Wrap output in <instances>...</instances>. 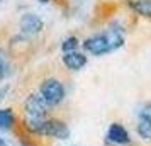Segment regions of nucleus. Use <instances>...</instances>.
Segmentation results:
<instances>
[{"label": "nucleus", "instance_id": "2eb2a0df", "mask_svg": "<svg viewBox=\"0 0 151 146\" xmlns=\"http://www.w3.org/2000/svg\"><path fill=\"white\" fill-rule=\"evenodd\" d=\"M39 2H41V4H48L49 0H39Z\"/></svg>", "mask_w": 151, "mask_h": 146}, {"label": "nucleus", "instance_id": "6e6552de", "mask_svg": "<svg viewBox=\"0 0 151 146\" xmlns=\"http://www.w3.org/2000/svg\"><path fill=\"white\" fill-rule=\"evenodd\" d=\"M107 138H109L112 143H117V145H126V143H129V134H127V131H126L121 124L110 126Z\"/></svg>", "mask_w": 151, "mask_h": 146}, {"label": "nucleus", "instance_id": "4468645a", "mask_svg": "<svg viewBox=\"0 0 151 146\" xmlns=\"http://www.w3.org/2000/svg\"><path fill=\"white\" fill-rule=\"evenodd\" d=\"M0 146H9V145H7V143H5V141H4L2 138H0Z\"/></svg>", "mask_w": 151, "mask_h": 146}, {"label": "nucleus", "instance_id": "f03ea898", "mask_svg": "<svg viewBox=\"0 0 151 146\" xmlns=\"http://www.w3.org/2000/svg\"><path fill=\"white\" fill-rule=\"evenodd\" d=\"M26 127L34 134L49 136L56 139H68L70 129L68 126L58 119H26Z\"/></svg>", "mask_w": 151, "mask_h": 146}, {"label": "nucleus", "instance_id": "0eeeda50", "mask_svg": "<svg viewBox=\"0 0 151 146\" xmlns=\"http://www.w3.org/2000/svg\"><path fill=\"white\" fill-rule=\"evenodd\" d=\"M137 132L144 139H151V109H144L139 114V122H137Z\"/></svg>", "mask_w": 151, "mask_h": 146}, {"label": "nucleus", "instance_id": "9d476101", "mask_svg": "<svg viewBox=\"0 0 151 146\" xmlns=\"http://www.w3.org/2000/svg\"><path fill=\"white\" fill-rule=\"evenodd\" d=\"M10 75V60H9L7 51L0 48V82Z\"/></svg>", "mask_w": 151, "mask_h": 146}, {"label": "nucleus", "instance_id": "f8f14e48", "mask_svg": "<svg viewBox=\"0 0 151 146\" xmlns=\"http://www.w3.org/2000/svg\"><path fill=\"white\" fill-rule=\"evenodd\" d=\"M76 48H78V39H76L75 36L66 37V39L63 41V44H61L63 53H71V51H76Z\"/></svg>", "mask_w": 151, "mask_h": 146}, {"label": "nucleus", "instance_id": "ddd939ff", "mask_svg": "<svg viewBox=\"0 0 151 146\" xmlns=\"http://www.w3.org/2000/svg\"><path fill=\"white\" fill-rule=\"evenodd\" d=\"M7 92H9V85H5V87H2V88H0V100L5 97V93H7Z\"/></svg>", "mask_w": 151, "mask_h": 146}, {"label": "nucleus", "instance_id": "dca6fc26", "mask_svg": "<svg viewBox=\"0 0 151 146\" xmlns=\"http://www.w3.org/2000/svg\"><path fill=\"white\" fill-rule=\"evenodd\" d=\"M0 2H2V0H0Z\"/></svg>", "mask_w": 151, "mask_h": 146}, {"label": "nucleus", "instance_id": "7ed1b4c3", "mask_svg": "<svg viewBox=\"0 0 151 146\" xmlns=\"http://www.w3.org/2000/svg\"><path fill=\"white\" fill-rule=\"evenodd\" d=\"M39 95L48 105H58L65 99V87L56 78H46L39 87Z\"/></svg>", "mask_w": 151, "mask_h": 146}, {"label": "nucleus", "instance_id": "f257e3e1", "mask_svg": "<svg viewBox=\"0 0 151 146\" xmlns=\"http://www.w3.org/2000/svg\"><path fill=\"white\" fill-rule=\"evenodd\" d=\"M122 44H124L122 32L119 29H109L105 32H100V34H95L92 37H88V39H85L83 48L87 49L88 53H92V55L102 56V55L116 51Z\"/></svg>", "mask_w": 151, "mask_h": 146}, {"label": "nucleus", "instance_id": "1a4fd4ad", "mask_svg": "<svg viewBox=\"0 0 151 146\" xmlns=\"http://www.w3.org/2000/svg\"><path fill=\"white\" fill-rule=\"evenodd\" d=\"M131 9L137 12L139 15L151 17V0H131L129 2Z\"/></svg>", "mask_w": 151, "mask_h": 146}, {"label": "nucleus", "instance_id": "20e7f679", "mask_svg": "<svg viewBox=\"0 0 151 146\" xmlns=\"http://www.w3.org/2000/svg\"><path fill=\"white\" fill-rule=\"evenodd\" d=\"M49 105L42 100L39 93H31L24 102V111L27 114V119H46Z\"/></svg>", "mask_w": 151, "mask_h": 146}, {"label": "nucleus", "instance_id": "39448f33", "mask_svg": "<svg viewBox=\"0 0 151 146\" xmlns=\"http://www.w3.org/2000/svg\"><path fill=\"white\" fill-rule=\"evenodd\" d=\"M44 27V22L37 14L34 12H26V14L21 17L19 21V29H21V34L24 37H29V36H36L39 34Z\"/></svg>", "mask_w": 151, "mask_h": 146}, {"label": "nucleus", "instance_id": "9b49d317", "mask_svg": "<svg viewBox=\"0 0 151 146\" xmlns=\"http://www.w3.org/2000/svg\"><path fill=\"white\" fill-rule=\"evenodd\" d=\"M15 122V116L10 109H0V129H10Z\"/></svg>", "mask_w": 151, "mask_h": 146}, {"label": "nucleus", "instance_id": "423d86ee", "mask_svg": "<svg viewBox=\"0 0 151 146\" xmlns=\"http://www.w3.org/2000/svg\"><path fill=\"white\" fill-rule=\"evenodd\" d=\"M63 63L68 70H82L85 65H87V56L83 53H78V51H71V53H65L63 55Z\"/></svg>", "mask_w": 151, "mask_h": 146}]
</instances>
